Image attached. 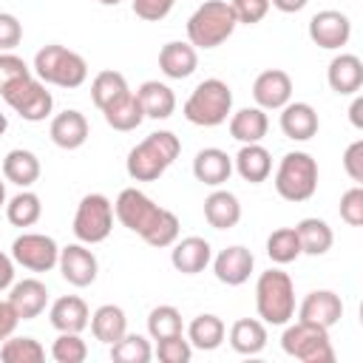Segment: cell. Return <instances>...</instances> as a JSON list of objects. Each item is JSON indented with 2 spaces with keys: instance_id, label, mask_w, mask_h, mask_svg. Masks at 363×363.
I'll use <instances>...</instances> for the list:
<instances>
[{
  "instance_id": "cell-44",
  "label": "cell",
  "mask_w": 363,
  "mask_h": 363,
  "mask_svg": "<svg viewBox=\"0 0 363 363\" xmlns=\"http://www.w3.org/2000/svg\"><path fill=\"white\" fill-rule=\"evenodd\" d=\"M340 218L349 227H360L363 224V187L354 184L340 196Z\"/></svg>"
},
{
  "instance_id": "cell-55",
  "label": "cell",
  "mask_w": 363,
  "mask_h": 363,
  "mask_svg": "<svg viewBox=\"0 0 363 363\" xmlns=\"http://www.w3.org/2000/svg\"><path fill=\"white\" fill-rule=\"evenodd\" d=\"M96 3H102V6H119L122 0H96Z\"/></svg>"
},
{
  "instance_id": "cell-8",
  "label": "cell",
  "mask_w": 363,
  "mask_h": 363,
  "mask_svg": "<svg viewBox=\"0 0 363 363\" xmlns=\"http://www.w3.org/2000/svg\"><path fill=\"white\" fill-rule=\"evenodd\" d=\"M281 349L301 363H335L329 329L309 323V320L286 323V329L281 335Z\"/></svg>"
},
{
  "instance_id": "cell-28",
  "label": "cell",
  "mask_w": 363,
  "mask_h": 363,
  "mask_svg": "<svg viewBox=\"0 0 363 363\" xmlns=\"http://www.w3.org/2000/svg\"><path fill=\"white\" fill-rule=\"evenodd\" d=\"M267 130H269V119H267V111H261L258 105L230 113V136L241 145L261 142L267 136Z\"/></svg>"
},
{
  "instance_id": "cell-45",
  "label": "cell",
  "mask_w": 363,
  "mask_h": 363,
  "mask_svg": "<svg viewBox=\"0 0 363 363\" xmlns=\"http://www.w3.org/2000/svg\"><path fill=\"white\" fill-rule=\"evenodd\" d=\"M230 6H233L235 20L244 23V26L261 23L267 17V11H269V0H230Z\"/></svg>"
},
{
  "instance_id": "cell-54",
  "label": "cell",
  "mask_w": 363,
  "mask_h": 363,
  "mask_svg": "<svg viewBox=\"0 0 363 363\" xmlns=\"http://www.w3.org/2000/svg\"><path fill=\"white\" fill-rule=\"evenodd\" d=\"M3 204H6V184L0 182V207H3Z\"/></svg>"
},
{
  "instance_id": "cell-15",
  "label": "cell",
  "mask_w": 363,
  "mask_h": 363,
  "mask_svg": "<svg viewBox=\"0 0 363 363\" xmlns=\"http://www.w3.org/2000/svg\"><path fill=\"white\" fill-rule=\"evenodd\" d=\"M340 318H343V301L332 289H312L298 306V320H309L323 329H332Z\"/></svg>"
},
{
  "instance_id": "cell-10",
  "label": "cell",
  "mask_w": 363,
  "mask_h": 363,
  "mask_svg": "<svg viewBox=\"0 0 363 363\" xmlns=\"http://www.w3.org/2000/svg\"><path fill=\"white\" fill-rule=\"evenodd\" d=\"M3 99H6V105H9L14 113H20V119H26V122H43L45 116H51V108H54L51 91H48L45 82H40L34 74L17 79L14 85H9V88L3 91Z\"/></svg>"
},
{
  "instance_id": "cell-33",
  "label": "cell",
  "mask_w": 363,
  "mask_h": 363,
  "mask_svg": "<svg viewBox=\"0 0 363 363\" xmlns=\"http://www.w3.org/2000/svg\"><path fill=\"white\" fill-rule=\"evenodd\" d=\"M295 233H298V241H301V252H306V255H326L332 250L335 235H332V227L323 218H315V216L301 218L295 224Z\"/></svg>"
},
{
  "instance_id": "cell-11",
  "label": "cell",
  "mask_w": 363,
  "mask_h": 363,
  "mask_svg": "<svg viewBox=\"0 0 363 363\" xmlns=\"http://www.w3.org/2000/svg\"><path fill=\"white\" fill-rule=\"evenodd\" d=\"M11 258L14 264L31 269V272H48L57 267V258H60V247L51 235H43V233H23L14 238L11 244Z\"/></svg>"
},
{
  "instance_id": "cell-1",
  "label": "cell",
  "mask_w": 363,
  "mask_h": 363,
  "mask_svg": "<svg viewBox=\"0 0 363 363\" xmlns=\"http://www.w3.org/2000/svg\"><path fill=\"white\" fill-rule=\"evenodd\" d=\"M113 216L122 227L136 233L150 247H173L179 238V218L176 213L159 207L150 196H145L136 187H125L113 201Z\"/></svg>"
},
{
  "instance_id": "cell-18",
  "label": "cell",
  "mask_w": 363,
  "mask_h": 363,
  "mask_svg": "<svg viewBox=\"0 0 363 363\" xmlns=\"http://www.w3.org/2000/svg\"><path fill=\"white\" fill-rule=\"evenodd\" d=\"M252 267H255V258H252V252H250L247 247H241V244H233V247L221 250V252L213 258V272H216V278H218L221 284H227V286H241V284L250 278Z\"/></svg>"
},
{
  "instance_id": "cell-26",
  "label": "cell",
  "mask_w": 363,
  "mask_h": 363,
  "mask_svg": "<svg viewBox=\"0 0 363 363\" xmlns=\"http://www.w3.org/2000/svg\"><path fill=\"white\" fill-rule=\"evenodd\" d=\"M136 96L142 102L145 119H170L176 111V94L170 85L159 82V79H147L136 88Z\"/></svg>"
},
{
  "instance_id": "cell-27",
  "label": "cell",
  "mask_w": 363,
  "mask_h": 363,
  "mask_svg": "<svg viewBox=\"0 0 363 363\" xmlns=\"http://www.w3.org/2000/svg\"><path fill=\"white\" fill-rule=\"evenodd\" d=\"M102 116L113 130H122V133L136 130L145 122V111H142L136 91H125L119 99H113L108 108H102Z\"/></svg>"
},
{
  "instance_id": "cell-29",
  "label": "cell",
  "mask_w": 363,
  "mask_h": 363,
  "mask_svg": "<svg viewBox=\"0 0 363 363\" xmlns=\"http://www.w3.org/2000/svg\"><path fill=\"white\" fill-rule=\"evenodd\" d=\"M204 218L216 230H230L241 221V204L230 190H213L204 199Z\"/></svg>"
},
{
  "instance_id": "cell-35",
  "label": "cell",
  "mask_w": 363,
  "mask_h": 363,
  "mask_svg": "<svg viewBox=\"0 0 363 363\" xmlns=\"http://www.w3.org/2000/svg\"><path fill=\"white\" fill-rule=\"evenodd\" d=\"M267 255H269V261L278 264V267L292 264L298 255H303L295 227H278V230H272L269 238H267Z\"/></svg>"
},
{
  "instance_id": "cell-5",
  "label": "cell",
  "mask_w": 363,
  "mask_h": 363,
  "mask_svg": "<svg viewBox=\"0 0 363 363\" xmlns=\"http://www.w3.org/2000/svg\"><path fill=\"white\" fill-rule=\"evenodd\" d=\"M34 77L45 85H57V88H79L85 79H88V62L65 48V45H43L37 54H34V65H31Z\"/></svg>"
},
{
  "instance_id": "cell-13",
  "label": "cell",
  "mask_w": 363,
  "mask_h": 363,
  "mask_svg": "<svg viewBox=\"0 0 363 363\" xmlns=\"http://www.w3.org/2000/svg\"><path fill=\"white\" fill-rule=\"evenodd\" d=\"M57 267H60V275L82 289V286H91L96 281V272H99V261L96 255L79 241V244H68V247H60V258H57Z\"/></svg>"
},
{
  "instance_id": "cell-48",
  "label": "cell",
  "mask_w": 363,
  "mask_h": 363,
  "mask_svg": "<svg viewBox=\"0 0 363 363\" xmlns=\"http://www.w3.org/2000/svg\"><path fill=\"white\" fill-rule=\"evenodd\" d=\"M343 170L354 184H363V139H354L343 153Z\"/></svg>"
},
{
  "instance_id": "cell-32",
  "label": "cell",
  "mask_w": 363,
  "mask_h": 363,
  "mask_svg": "<svg viewBox=\"0 0 363 363\" xmlns=\"http://www.w3.org/2000/svg\"><path fill=\"white\" fill-rule=\"evenodd\" d=\"M224 335H227V326L218 315H196L187 326V340L193 349H201V352H213L224 343Z\"/></svg>"
},
{
  "instance_id": "cell-12",
  "label": "cell",
  "mask_w": 363,
  "mask_h": 363,
  "mask_svg": "<svg viewBox=\"0 0 363 363\" xmlns=\"http://www.w3.org/2000/svg\"><path fill=\"white\" fill-rule=\"evenodd\" d=\"M352 37V20L337 11V9H323L318 14H312L309 20V40L318 45V48H326V51H337L349 43Z\"/></svg>"
},
{
  "instance_id": "cell-38",
  "label": "cell",
  "mask_w": 363,
  "mask_h": 363,
  "mask_svg": "<svg viewBox=\"0 0 363 363\" xmlns=\"http://www.w3.org/2000/svg\"><path fill=\"white\" fill-rule=\"evenodd\" d=\"M0 360L3 363H43L45 360V349L40 346V340L23 335V337H6L0 343Z\"/></svg>"
},
{
  "instance_id": "cell-47",
  "label": "cell",
  "mask_w": 363,
  "mask_h": 363,
  "mask_svg": "<svg viewBox=\"0 0 363 363\" xmlns=\"http://www.w3.org/2000/svg\"><path fill=\"white\" fill-rule=\"evenodd\" d=\"M23 40V23L9 14V11H0V51H11L17 48Z\"/></svg>"
},
{
  "instance_id": "cell-25",
  "label": "cell",
  "mask_w": 363,
  "mask_h": 363,
  "mask_svg": "<svg viewBox=\"0 0 363 363\" xmlns=\"http://www.w3.org/2000/svg\"><path fill=\"white\" fill-rule=\"evenodd\" d=\"M48 320L57 332H82L91 320V312H88V303L79 295H62L51 303Z\"/></svg>"
},
{
  "instance_id": "cell-16",
  "label": "cell",
  "mask_w": 363,
  "mask_h": 363,
  "mask_svg": "<svg viewBox=\"0 0 363 363\" xmlns=\"http://www.w3.org/2000/svg\"><path fill=\"white\" fill-rule=\"evenodd\" d=\"M213 261V247L207 238L199 235H187V238H176L173 250H170V264L182 272V275H199L207 269V264Z\"/></svg>"
},
{
  "instance_id": "cell-49",
  "label": "cell",
  "mask_w": 363,
  "mask_h": 363,
  "mask_svg": "<svg viewBox=\"0 0 363 363\" xmlns=\"http://www.w3.org/2000/svg\"><path fill=\"white\" fill-rule=\"evenodd\" d=\"M17 323H20V318H17V312L11 309V303H9V301H0V343L14 335Z\"/></svg>"
},
{
  "instance_id": "cell-20",
  "label": "cell",
  "mask_w": 363,
  "mask_h": 363,
  "mask_svg": "<svg viewBox=\"0 0 363 363\" xmlns=\"http://www.w3.org/2000/svg\"><path fill=\"white\" fill-rule=\"evenodd\" d=\"M320 122H318V111L309 102H286L281 108V130L286 139L292 142H306L318 133Z\"/></svg>"
},
{
  "instance_id": "cell-39",
  "label": "cell",
  "mask_w": 363,
  "mask_h": 363,
  "mask_svg": "<svg viewBox=\"0 0 363 363\" xmlns=\"http://www.w3.org/2000/svg\"><path fill=\"white\" fill-rule=\"evenodd\" d=\"M125 91H130V88H128L125 74H119V71H99L91 82V99L99 111L108 108L113 99H119Z\"/></svg>"
},
{
  "instance_id": "cell-41",
  "label": "cell",
  "mask_w": 363,
  "mask_h": 363,
  "mask_svg": "<svg viewBox=\"0 0 363 363\" xmlns=\"http://www.w3.org/2000/svg\"><path fill=\"white\" fill-rule=\"evenodd\" d=\"M51 357L57 363H82L88 357V346L79 337V332H60L51 346Z\"/></svg>"
},
{
  "instance_id": "cell-37",
  "label": "cell",
  "mask_w": 363,
  "mask_h": 363,
  "mask_svg": "<svg viewBox=\"0 0 363 363\" xmlns=\"http://www.w3.org/2000/svg\"><path fill=\"white\" fill-rule=\"evenodd\" d=\"M43 216V204H40V196L31 193V190H23L17 196L9 199L6 204V218L14 224V227H31L37 224Z\"/></svg>"
},
{
  "instance_id": "cell-17",
  "label": "cell",
  "mask_w": 363,
  "mask_h": 363,
  "mask_svg": "<svg viewBox=\"0 0 363 363\" xmlns=\"http://www.w3.org/2000/svg\"><path fill=\"white\" fill-rule=\"evenodd\" d=\"M9 303H11V309L17 312L20 320H34L48 306V286L37 278H23V281L11 284Z\"/></svg>"
},
{
  "instance_id": "cell-43",
  "label": "cell",
  "mask_w": 363,
  "mask_h": 363,
  "mask_svg": "<svg viewBox=\"0 0 363 363\" xmlns=\"http://www.w3.org/2000/svg\"><path fill=\"white\" fill-rule=\"evenodd\" d=\"M31 74H34V71L26 65L23 57H17V54H11V51H0V96H3V91H6L9 85H14L17 79L31 77Z\"/></svg>"
},
{
  "instance_id": "cell-19",
  "label": "cell",
  "mask_w": 363,
  "mask_h": 363,
  "mask_svg": "<svg viewBox=\"0 0 363 363\" xmlns=\"http://www.w3.org/2000/svg\"><path fill=\"white\" fill-rule=\"evenodd\" d=\"M329 88L340 96H354L363 88V62L357 54H337L326 68Z\"/></svg>"
},
{
  "instance_id": "cell-6",
  "label": "cell",
  "mask_w": 363,
  "mask_h": 363,
  "mask_svg": "<svg viewBox=\"0 0 363 363\" xmlns=\"http://www.w3.org/2000/svg\"><path fill=\"white\" fill-rule=\"evenodd\" d=\"M184 119L199 125V128H216L224 125L227 116L233 113V91L224 79H204L193 88V94L184 102Z\"/></svg>"
},
{
  "instance_id": "cell-30",
  "label": "cell",
  "mask_w": 363,
  "mask_h": 363,
  "mask_svg": "<svg viewBox=\"0 0 363 363\" xmlns=\"http://www.w3.org/2000/svg\"><path fill=\"white\" fill-rule=\"evenodd\" d=\"M94 337L105 346L116 343L125 332H128V318H125V309L116 306V303H102L99 309H94L91 320H88Z\"/></svg>"
},
{
  "instance_id": "cell-46",
  "label": "cell",
  "mask_w": 363,
  "mask_h": 363,
  "mask_svg": "<svg viewBox=\"0 0 363 363\" xmlns=\"http://www.w3.org/2000/svg\"><path fill=\"white\" fill-rule=\"evenodd\" d=\"M130 6H133V14H136L139 20H145V23H159V20H164V17L173 11L176 0H133Z\"/></svg>"
},
{
  "instance_id": "cell-34",
  "label": "cell",
  "mask_w": 363,
  "mask_h": 363,
  "mask_svg": "<svg viewBox=\"0 0 363 363\" xmlns=\"http://www.w3.org/2000/svg\"><path fill=\"white\" fill-rule=\"evenodd\" d=\"M230 346L238 354H258L267 346V323L255 318H241L230 326Z\"/></svg>"
},
{
  "instance_id": "cell-2",
  "label": "cell",
  "mask_w": 363,
  "mask_h": 363,
  "mask_svg": "<svg viewBox=\"0 0 363 363\" xmlns=\"http://www.w3.org/2000/svg\"><path fill=\"white\" fill-rule=\"evenodd\" d=\"M182 153V142L170 130H153L125 159V170L133 182H156Z\"/></svg>"
},
{
  "instance_id": "cell-4",
  "label": "cell",
  "mask_w": 363,
  "mask_h": 363,
  "mask_svg": "<svg viewBox=\"0 0 363 363\" xmlns=\"http://www.w3.org/2000/svg\"><path fill=\"white\" fill-rule=\"evenodd\" d=\"M238 20L227 0H204L187 20V43L193 48H218L233 31Z\"/></svg>"
},
{
  "instance_id": "cell-50",
  "label": "cell",
  "mask_w": 363,
  "mask_h": 363,
  "mask_svg": "<svg viewBox=\"0 0 363 363\" xmlns=\"http://www.w3.org/2000/svg\"><path fill=\"white\" fill-rule=\"evenodd\" d=\"M14 284V258L0 250V292Z\"/></svg>"
},
{
  "instance_id": "cell-22",
  "label": "cell",
  "mask_w": 363,
  "mask_h": 363,
  "mask_svg": "<svg viewBox=\"0 0 363 363\" xmlns=\"http://www.w3.org/2000/svg\"><path fill=\"white\" fill-rule=\"evenodd\" d=\"M233 170L250 182V184H261L269 179L272 173V156L269 150L261 145V142H252V145H241V150L235 153L233 159Z\"/></svg>"
},
{
  "instance_id": "cell-53",
  "label": "cell",
  "mask_w": 363,
  "mask_h": 363,
  "mask_svg": "<svg viewBox=\"0 0 363 363\" xmlns=\"http://www.w3.org/2000/svg\"><path fill=\"white\" fill-rule=\"evenodd\" d=\"M6 128H9V119H6V113H0V136L6 133Z\"/></svg>"
},
{
  "instance_id": "cell-9",
  "label": "cell",
  "mask_w": 363,
  "mask_h": 363,
  "mask_svg": "<svg viewBox=\"0 0 363 363\" xmlns=\"http://www.w3.org/2000/svg\"><path fill=\"white\" fill-rule=\"evenodd\" d=\"M74 235L82 244H99L113 230V204L102 193H88L79 199L74 213Z\"/></svg>"
},
{
  "instance_id": "cell-23",
  "label": "cell",
  "mask_w": 363,
  "mask_h": 363,
  "mask_svg": "<svg viewBox=\"0 0 363 363\" xmlns=\"http://www.w3.org/2000/svg\"><path fill=\"white\" fill-rule=\"evenodd\" d=\"M159 68L167 79H187L199 68V54L190 43H182V40L164 43L159 51Z\"/></svg>"
},
{
  "instance_id": "cell-24",
  "label": "cell",
  "mask_w": 363,
  "mask_h": 363,
  "mask_svg": "<svg viewBox=\"0 0 363 363\" xmlns=\"http://www.w3.org/2000/svg\"><path fill=\"white\" fill-rule=\"evenodd\" d=\"M233 173V159L221 147H201L193 159V176L207 187H221Z\"/></svg>"
},
{
  "instance_id": "cell-3",
  "label": "cell",
  "mask_w": 363,
  "mask_h": 363,
  "mask_svg": "<svg viewBox=\"0 0 363 363\" xmlns=\"http://www.w3.org/2000/svg\"><path fill=\"white\" fill-rule=\"evenodd\" d=\"M255 309L269 326H286L295 318V284L284 269H267L255 281Z\"/></svg>"
},
{
  "instance_id": "cell-52",
  "label": "cell",
  "mask_w": 363,
  "mask_h": 363,
  "mask_svg": "<svg viewBox=\"0 0 363 363\" xmlns=\"http://www.w3.org/2000/svg\"><path fill=\"white\" fill-rule=\"evenodd\" d=\"M360 111H363V96H357V94H354L352 108H349V119H352V125H354V128H363V116H360Z\"/></svg>"
},
{
  "instance_id": "cell-36",
  "label": "cell",
  "mask_w": 363,
  "mask_h": 363,
  "mask_svg": "<svg viewBox=\"0 0 363 363\" xmlns=\"http://www.w3.org/2000/svg\"><path fill=\"white\" fill-rule=\"evenodd\" d=\"M153 357L150 340L136 332H125L116 343H111V360L113 363H147Z\"/></svg>"
},
{
  "instance_id": "cell-42",
  "label": "cell",
  "mask_w": 363,
  "mask_h": 363,
  "mask_svg": "<svg viewBox=\"0 0 363 363\" xmlns=\"http://www.w3.org/2000/svg\"><path fill=\"white\" fill-rule=\"evenodd\" d=\"M156 357L162 363H187L193 357V346L184 335L162 337V340H156Z\"/></svg>"
},
{
  "instance_id": "cell-7",
  "label": "cell",
  "mask_w": 363,
  "mask_h": 363,
  "mask_svg": "<svg viewBox=\"0 0 363 363\" xmlns=\"http://www.w3.org/2000/svg\"><path fill=\"white\" fill-rule=\"evenodd\" d=\"M275 193L286 201H306L318 190V162L306 150H292L278 162L275 170Z\"/></svg>"
},
{
  "instance_id": "cell-51",
  "label": "cell",
  "mask_w": 363,
  "mask_h": 363,
  "mask_svg": "<svg viewBox=\"0 0 363 363\" xmlns=\"http://www.w3.org/2000/svg\"><path fill=\"white\" fill-rule=\"evenodd\" d=\"M306 3H309V0H269V6H275V9L284 11V14H295V11L306 9Z\"/></svg>"
},
{
  "instance_id": "cell-40",
  "label": "cell",
  "mask_w": 363,
  "mask_h": 363,
  "mask_svg": "<svg viewBox=\"0 0 363 363\" xmlns=\"http://www.w3.org/2000/svg\"><path fill=\"white\" fill-rule=\"evenodd\" d=\"M182 312L170 303H162V306H153L150 315H147V332L153 340H162V337H173V335H182Z\"/></svg>"
},
{
  "instance_id": "cell-21",
  "label": "cell",
  "mask_w": 363,
  "mask_h": 363,
  "mask_svg": "<svg viewBox=\"0 0 363 363\" xmlns=\"http://www.w3.org/2000/svg\"><path fill=\"white\" fill-rule=\"evenodd\" d=\"M48 136H51V142H54L57 147H62V150H77V147H82L85 139H88V119H85V113H79V111H74V108L57 113V116L51 119Z\"/></svg>"
},
{
  "instance_id": "cell-31",
  "label": "cell",
  "mask_w": 363,
  "mask_h": 363,
  "mask_svg": "<svg viewBox=\"0 0 363 363\" xmlns=\"http://www.w3.org/2000/svg\"><path fill=\"white\" fill-rule=\"evenodd\" d=\"M3 179L23 187V190L31 187L40 179V159L31 150H23V147L9 150L6 159H3Z\"/></svg>"
},
{
  "instance_id": "cell-14",
  "label": "cell",
  "mask_w": 363,
  "mask_h": 363,
  "mask_svg": "<svg viewBox=\"0 0 363 363\" xmlns=\"http://www.w3.org/2000/svg\"><path fill=\"white\" fill-rule=\"evenodd\" d=\"M252 99L261 111H281L292 99V77L281 68H267L252 82Z\"/></svg>"
}]
</instances>
